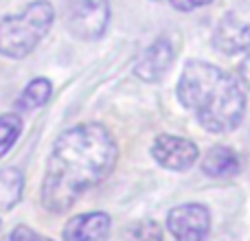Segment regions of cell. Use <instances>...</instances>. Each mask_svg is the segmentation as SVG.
Returning a JSON list of instances; mask_svg holds the SVG:
<instances>
[{"instance_id":"6da1fadb","label":"cell","mask_w":250,"mask_h":241,"mask_svg":"<svg viewBox=\"0 0 250 241\" xmlns=\"http://www.w3.org/2000/svg\"><path fill=\"white\" fill-rule=\"evenodd\" d=\"M119 147L99 123L66 129L53 145L42 184V204L51 213H66L79 195L105 180L117 167Z\"/></svg>"},{"instance_id":"7a4b0ae2","label":"cell","mask_w":250,"mask_h":241,"mask_svg":"<svg viewBox=\"0 0 250 241\" xmlns=\"http://www.w3.org/2000/svg\"><path fill=\"white\" fill-rule=\"evenodd\" d=\"M178 99L189 112L195 114L207 132L213 134L233 132L246 112V97L237 79L200 60L187 61L182 68Z\"/></svg>"},{"instance_id":"3957f363","label":"cell","mask_w":250,"mask_h":241,"mask_svg":"<svg viewBox=\"0 0 250 241\" xmlns=\"http://www.w3.org/2000/svg\"><path fill=\"white\" fill-rule=\"evenodd\" d=\"M55 9L48 0H35L22 13L0 20V53L11 60L26 57L48 33Z\"/></svg>"},{"instance_id":"277c9868","label":"cell","mask_w":250,"mask_h":241,"mask_svg":"<svg viewBox=\"0 0 250 241\" xmlns=\"http://www.w3.org/2000/svg\"><path fill=\"white\" fill-rule=\"evenodd\" d=\"M110 24L108 0H73L66 9V29L79 40H99Z\"/></svg>"},{"instance_id":"5b68a950","label":"cell","mask_w":250,"mask_h":241,"mask_svg":"<svg viewBox=\"0 0 250 241\" xmlns=\"http://www.w3.org/2000/svg\"><path fill=\"white\" fill-rule=\"evenodd\" d=\"M213 44L224 55H237L250 46V7H235L222 16L213 31Z\"/></svg>"},{"instance_id":"8992f818","label":"cell","mask_w":250,"mask_h":241,"mask_svg":"<svg viewBox=\"0 0 250 241\" xmlns=\"http://www.w3.org/2000/svg\"><path fill=\"white\" fill-rule=\"evenodd\" d=\"M167 228L176 241H207L211 230V213L202 204H180L169 211Z\"/></svg>"},{"instance_id":"52a82bcc","label":"cell","mask_w":250,"mask_h":241,"mask_svg":"<svg viewBox=\"0 0 250 241\" xmlns=\"http://www.w3.org/2000/svg\"><path fill=\"white\" fill-rule=\"evenodd\" d=\"M151 156L160 167L169 171H187L195 164L200 151L198 145L189 138L173 136V134H160L151 145Z\"/></svg>"},{"instance_id":"ba28073f","label":"cell","mask_w":250,"mask_h":241,"mask_svg":"<svg viewBox=\"0 0 250 241\" xmlns=\"http://www.w3.org/2000/svg\"><path fill=\"white\" fill-rule=\"evenodd\" d=\"M173 64V44L169 38H158L151 42L134 61V73L143 81H158L169 66Z\"/></svg>"},{"instance_id":"9c48e42d","label":"cell","mask_w":250,"mask_h":241,"mask_svg":"<svg viewBox=\"0 0 250 241\" xmlns=\"http://www.w3.org/2000/svg\"><path fill=\"white\" fill-rule=\"evenodd\" d=\"M110 217L101 211L83 213L64 226V241H104L110 233Z\"/></svg>"},{"instance_id":"30bf717a","label":"cell","mask_w":250,"mask_h":241,"mask_svg":"<svg viewBox=\"0 0 250 241\" xmlns=\"http://www.w3.org/2000/svg\"><path fill=\"white\" fill-rule=\"evenodd\" d=\"M239 156L224 145H217L208 149L202 158V171L208 178H233L239 173Z\"/></svg>"},{"instance_id":"8fae6325","label":"cell","mask_w":250,"mask_h":241,"mask_svg":"<svg viewBox=\"0 0 250 241\" xmlns=\"http://www.w3.org/2000/svg\"><path fill=\"white\" fill-rule=\"evenodd\" d=\"M22 186H24V178L20 169L9 167L0 171V211L7 213L20 202Z\"/></svg>"},{"instance_id":"7c38bea8","label":"cell","mask_w":250,"mask_h":241,"mask_svg":"<svg viewBox=\"0 0 250 241\" xmlns=\"http://www.w3.org/2000/svg\"><path fill=\"white\" fill-rule=\"evenodd\" d=\"M53 86L48 79H33L29 86L22 90L20 99H18V108L20 110H38L51 99Z\"/></svg>"},{"instance_id":"4fadbf2b","label":"cell","mask_w":250,"mask_h":241,"mask_svg":"<svg viewBox=\"0 0 250 241\" xmlns=\"http://www.w3.org/2000/svg\"><path fill=\"white\" fill-rule=\"evenodd\" d=\"M125 241H163V228L154 220H138L132 221L123 230Z\"/></svg>"},{"instance_id":"5bb4252c","label":"cell","mask_w":250,"mask_h":241,"mask_svg":"<svg viewBox=\"0 0 250 241\" xmlns=\"http://www.w3.org/2000/svg\"><path fill=\"white\" fill-rule=\"evenodd\" d=\"M22 132V120L18 114H0V158L9 154L13 145H16L18 136Z\"/></svg>"},{"instance_id":"9a60e30c","label":"cell","mask_w":250,"mask_h":241,"mask_svg":"<svg viewBox=\"0 0 250 241\" xmlns=\"http://www.w3.org/2000/svg\"><path fill=\"white\" fill-rule=\"evenodd\" d=\"M11 241H53V239L33 233L29 226H18V228L11 233Z\"/></svg>"},{"instance_id":"2e32d148","label":"cell","mask_w":250,"mask_h":241,"mask_svg":"<svg viewBox=\"0 0 250 241\" xmlns=\"http://www.w3.org/2000/svg\"><path fill=\"white\" fill-rule=\"evenodd\" d=\"M208 2H213V0H171L173 9H178V11H193L198 7H207Z\"/></svg>"},{"instance_id":"e0dca14e","label":"cell","mask_w":250,"mask_h":241,"mask_svg":"<svg viewBox=\"0 0 250 241\" xmlns=\"http://www.w3.org/2000/svg\"><path fill=\"white\" fill-rule=\"evenodd\" d=\"M237 73H239V79H242L244 86L250 88V46L246 48V55H244V60L239 61Z\"/></svg>"},{"instance_id":"ac0fdd59","label":"cell","mask_w":250,"mask_h":241,"mask_svg":"<svg viewBox=\"0 0 250 241\" xmlns=\"http://www.w3.org/2000/svg\"><path fill=\"white\" fill-rule=\"evenodd\" d=\"M154 2H160V0H154Z\"/></svg>"}]
</instances>
